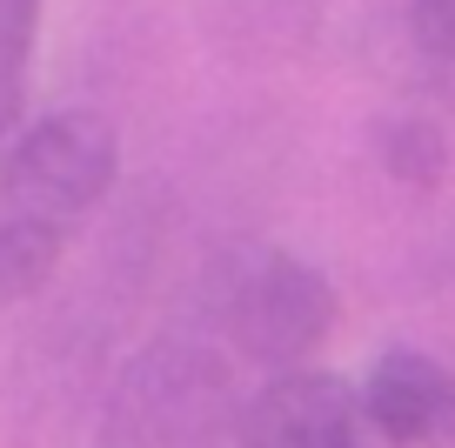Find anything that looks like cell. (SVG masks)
Instances as JSON below:
<instances>
[{"label": "cell", "mask_w": 455, "mask_h": 448, "mask_svg": "<svg viewBox=\"0 0 455 448\" xmlns=\"http://www.w3.org/2000/svg\"><path fill=\"white\" fill-rule=\"evenodd\" d=\"M121 181V134L94 108H54L28 127L0 161V195L28 221L68 228L108 201Z\"/></svg>", "instance_id": "2"}, {"label": "cell", "mask_w": 455, "mask_h": 448, "mask_svg": "<svg viewBox=\"0 0 455 448\" xmlns=\"http://www.w3.org/2000/svg\"><path fill=\"white\" fill-rule=\"evenodd\" d=\"M362 388L328 368H288L242 402L235 448H362Z\"/></svg>", "instance_id": "4"}, {"label": "cell", "mask_w": 455, "mask_h": 448, "mask_svg": "<svg viewBox=\"0 0 455 448\" xmlns=\"http://www.w3.org/2000/svg\"><path fill=\"white\" fill-rule=\"evenodd\" d=\"M409 28L422 41V54L455 60V0H409Z\"/></svg>", "instance_id": "9"}, {"label": "cell", "mask_w": 455, "mask_h": 448, "mask_svg": "<svg viewBox=\"0 0 455 448\" xmlns=\"http://www.w3.org/2000/svg\"><path fill=\"white\" fill-rule=\"evenodd\" d=\"M34 34H41V0H0V100L7 108L28 100Z\"/></svg>", "instance_id": "8"}, {"label": "cell", "mask_w": 455, "mask_h": 448, "mask_svg": "<svg viewBox=\"0 0 455 448\" xmlns=\"http://www.w3.org/2000/svg\"><path fill=\"white\" fill-rule=\"evenodd\" d=\"M375 161H382L388 181H402L409 195H435L442 181H449V134H442L435 121H415V114H402V121H375Z\"/></svg>", "instance_id": "6"}, {"label": "cell", "mask_w": 455, "mask_h": 448, "mask_svg": "<svg viewBox=\"0 0 455 448\" xmlns=\"http://www.w3.org/2000/svg\"><path fill=\"white\" fill-rule=\"evenodd\" d=\"M14 121H20V108H7V100H0V140L14 134Z\"/></svg>", "instance_id": "10"}, {"label": "cell", "mask_w": 455, "mask_h": 448, "mask_svg": "<svg viewBox=\"0 0 455 448\" xmlns=\"http://www.w3.org/2000/svg\"><path fill=\"white\" fill-rule=\"evenodd\" d=\"M362 415L395 448H449L455 442V368L422 348H382L362 381Z\"/></svg>", "instance_id": "5"}, {"label": "cell", "mask_w": 455, "mask_h": 448, "mask_svg": "<svg viewBox=\"0 0 455 448\" xmlns=\"http://www.w3.org/2000/svg\"><path fill=\"white\" fill-rule=\"evenodd\" d=\"M221 322H228V341H235L248 362L288 375V368H308L315 348L335 335L341 301H335V288H328V275L315 261L268 248L235 275Z\"/></svg>", "instance_id": "3"}, {"label": "cell", "mask_w": 455, "mask_h": 448, "mask_svg": "<svg viewBox=\"0 0 455 448\" xmlns=\"http://www.w3.org/2000/svg\"><path fill=\"white\" fill-rule=\"evenodd\" d=\"M242 428L235 381L195 341H155L141 348L108 388L100 442L108 448H221Z\"/></svg>", "instance_id": "1"}, {"label": "cell", "mask_w": 455, "mask_h": 448, "mask_svg": "<svg viewBox=\"0 0 455 448\" xmlns=\"http://www.w3.org/2000/svg\"><path fill=\"white\" fill-rule=\"evenodd\" d=\"M60 241H68V228L28 221V214H7V221H0V308L28 301V294L54 275L60 268Z\"/></svg>", "instance_id": "7"}]
</instances>
